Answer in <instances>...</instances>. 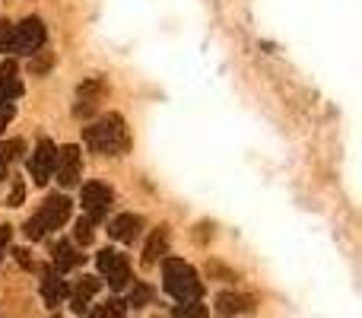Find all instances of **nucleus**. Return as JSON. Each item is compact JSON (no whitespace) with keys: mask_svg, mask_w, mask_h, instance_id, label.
Returning a JSON list of instances; mask_svg holds the SVG:
<instances>
[{"mask_svg":"<svg viewBox=\"0 0 362 318\" xmlns=\"http://www.w3.org/2000/svg\"><path fill=\"white\" fill-rule=\"evenodd\" d=\"M83 140L89 144V150L102 153V157H124L131 150V134L124 127V118L121 115H105L95 125L83 127Z\"/></svg>","mask_w":362,"mask_h":318,"instance_id":"1","label":"nucleus"},{"mask_svg":"<svg viewBox=\"0 0 362 318\" xmlns=\"http://www.w3.org/2000/svg\"><path fill=\"white\" fill-rule=\"evenodd\" d=\"M163 280H165V293L178 302H194L204 296V283H200L197 271L187 261H181V258H165Z\"/></svg>","mask_w":362,"mask_h":318,"instance_id":"2","label":"nucleus"},{"mask_svg":"<svg viewBox=\"0 0 362 318\" xmlns=\"http://www.w3.org/2000/svg\"><path fill=\"white\" fill-rule=\"evenodd\" d=\"M45 45V25L38 16L23 19L19 25H10V29H0V48L10 51V55H35Z\"/></svg>","mask_w":362,"mask_h":318,"instance_id":"3","label":"nucleus"},{"mask_svg":"<svg viewBox=\"0 0 362 318\" xmlns=\"http://www.w3.org/2000/svg\"><path fill=\"white\" fill-rule=\"evenodd\" d=\"M67 217H70V200L64 198V194H51V198L42 204V210H38L32 220H25L23 232L29 239H42L48 229H61V226L67 223Z\"/></svg>","mask_w":362,"mask_h":318,"instance_id":"4","label":"nucleus"},{"mask_svg":"<svg viewBox=\"0 0 362 318\" xmlns=\"http://www.w3.org/2000/svg\"><path fill=\"white\" fill-rule=\"evenodd\" d=\"M95 264H99V274L105 277L112 290H124L127 287V280H131V264H127V258L121 255V251L102 249L99 258H95Z\"/></svg>","mask_w":362,"mask_h":318,"instance_id":"5","label":"nucleus"},{"mask_svg":"<svg viewBox=\"0 0 362 318\" xmlns=\"http://www.w3.org/2000/svg\"><path fill=\"white\" fill-rule=\"evenodd\" d=\"M112 188L102 185V181H89L83 185V210H86L89 223H102L108 217V207H112Z\"/></svg>","mask_w":362,"mask_h":318,"instance_id":"6","label":"nucleus"},{"mask_svg":"<svg viewBox=\"0 0 362 318\" xmlns=\"http://www.w3.org/2000/svg\"><path fill=\"white\" fill-rule=\"evenodd\" d=\"M54 144L51 140H38V147L32 150L29 157V172H32V181L35 185H48L51 172H54Z\"/></svg>","mask_w":362,"mask_h":318,"instance_id":"7","label":"nucleus"},{"mask_svg":"<svg viewBox=\"0 0 362 318\" xmlns=\"http://www.w3.org/2000/svg\"><path fill=\"white\" fill-rule=\"evenodd\" d=\"M51 175H57V181L64 188L76 185V178H80V150L76 147H61L54 153V172Z\"/></svg>","mask_w":362,"mask_h":318,"instance_id":"8","label":"nucleus"},{"mask_svg":"<svg viewBox=\"0 0 362 318\" xmlns=\"http://www.w3.org/2000/svg\"><path fill=\"white\" fill-rule=\"evenodd\" d=\"M105 96V83L99 80V76H89V80H83L80 93H76V108L74 112L80 115V118H86V115L95 112V106H99V99Z\"/></svg>","mask_w":362,"mask_h":318,"instance_id":"9","label":"nucleus"},{"mask_svg":"<svg viewBox=\"0 0 362 318\" xmlns=\"http://www.w3.org/2000/svg\"><path fill=\"white\" fill-rule=\"evenodd\" d=\"M140 229H144V217H137V213H121V217H115L108 223V236L124 245H131L140 236Z\"/></svg>","mask_w":362,"mask_h":318,"instance_id":"10","label":"nucleus"},{"mask_svg":"<svg viewBox=\"0 0 362 318\" xmlns=\"http://www.w3.org/2000/svg\"><path fill=\"white\" fill-rule=\"evenodd\" d=\"M23 96V83L16 76V64L4 61L0 64V102H13Z\"/></svg>","mask_w":362,"mask_h":318,"instance_id":"11","label":"nucleus"},{"mask_svg":"<svg viewBox=\"0 0 362 318\" xmlns=\"http://www.w3.org/2000/svg\"><path fill=\"white\" fill-rule=\"evenodd\" d=\"M99 287H102L99 277H83V280L74 287V293H70V306H74V312H86L89 300L99 293Z\"/></svg>","mask_w":362,"mask_h":318,"instance_id":"12","label":"nucleus"},{"mask_svg":"<svg viewBox=\"0 0 362 318\" xmlns=\"http://www.w3.org/2000/svg\"><path fill=\"white\" fill-rule=\"evenodd\" d=\"M64 296H67V283L57 277L54 268H48V271H45V277H42V300L54 309V306H61Z\"/></svg>","mask_w":362,"mask_h":318,"instance_id":"13","label":"nucleus"},{"mask_svg":"<svg viewBox=\"0 0 362 318\" xmlns=\"http://www.w3.org/2000/svg\"><path fill=\"white\" fill-rule=\"evenodd\" d=\"M165 251H169V229L159 226V229H153L150 242H146V249H144V264L146 268H153L159 258H165Z\"/></svg>","mask_w":362,"mask_h":318,"instance_id":"14","label":"nucleus"},{"mask_svg":"<svg viewBox=\"0 0 362 318\" xmlns=\"http://www.w3.org/2000/svg\"><path fill=\"white\" fill-rule=\"evenodd\" d=\"M80 261H83V255L74 249V245H70V242H57L54 258H51V268H54L57 274H64V271L80 268Z\"/></svg>","mask_w":362,"mask_h":318,"instance_id":"15","label":"nucleus"},{"mask_svg":"<svg viewBox=\"0 0 362 318\" xmlns=\"http://www.w3.org/2000/svg\"><path fill=\"white\" fill-rule=\"evenodd\" d=\"M216 309L226 315H235V312H251L255 309V300L245 293H219L216 296Z\"/></svg>","mask_w":362,"mask_h":318,"instance_id":"16","label":"nucleus"},{"mask_svg":"<svg viewBox=\"0 0 362 318\" xmlns=\"http://www.w3.org/2000/svg\"><path fill=\"white\" fill-rule=\"evenodd\" d=\"M23 150V140H10V144H0V181L6 178V169L13 166V159Z\"/></svg>","mask_w":362,"mask_h":318,"instance_id":"17","label":"nucleus"},{"mask_svg":"<svg viewBox=\"0 0 362 318\" xmlns=\"http://www.w3.org/2000/svg\"><path fill=\"white\" fill-rule=\"evenodd\" d=\"M124 309L127 306L121 300H108V302H102V306H95L93 312H86V318H121Z\"/></svg>","mask_w":362,"mask_h":318,"instance_id":"18","label":"nucleus"},{"mask_svg":"<svg viewBox=\"0 0 362 318\" xmlns=\"http://www.w3.org/2000/svg\"><path fill=\"white\" fill-rule=\"evenodd\" d=\"M150 302H153V287L150 283H134L131 296H127V306L144 309V306H150Z\"/></svg>","mask_w":362,"mask_h":318,"instance_id":"19","label":"nucleus"},{"mask_svg":"<svg viewBox=\"0 0 362 318\" xmlns=\"http://www.w3.org/2000/svg\"><path fill=\"white\" fill-rule=\"evenodd\" d=\"M175 318H206V306H200V300L181 302V306L175 309Z\"/></svg>","mask_w":362,"mask_h":318,"instance_id":"20","label":"nucleus"},{"mask_svg":"<svg viewBox=\"0 0 362 318\" xmlns=\"http://www.w3.org/2000/svg\"><path fill=\"white\" fill-rule=\"evenodd\" d=\"M74 236H76V242L89 245V242H93V223H89V220H76Z\"/></svg>","mask_w":362,"mask_h":318,"instance_id":"21","label":"nucleus"},{"mask_svg":"<svg viewBox=\"0 0 362 318\" xmlns=\"http://www.w3.org/2000/svg\"><path fill=\"white\" fill-rule=\"evenodd\" d=\"M13 112H16V108H13V102H0V131H4V127L13 121Z\"/></svg>","mask_w":362,"mask_h":318,"instance_id":"22","label":"nucleus"},{"mask_svg":"<svg viewBox=\"0 0 362 318\" xmlns=\"http://www.w3.org/2000/svg\"><path fill=\"white\" fill-rule=\"evenodd\" d=\"M23 194H25L23 181H13V191H10V207H19V204H23Z\"/></svg>","mask_w":362,"mask_h":318,"instance_id":"23","label":"nucleus"},{"mask_svg":"<svg viewBox=\"0 0 362 318\" xmlns=\"http://www.w3.org/2000/svg\"><path fill=\"white\" fill-rule=\"evenodd\" d=\"M6 245H10V226H0V258H4Z\"/></svg>","mask_w":362,"mask_h":318,"instance_id":"24","label":"nucleus"},{"mask_svg":"<svg viewBox=\"0 0 362 318\" xmlns=\"http://www.w3.org/2000/svg\"><path fill=\"white\" fill-rule=\"evenodd\" d=\"M13 255H16V261H19V264H23V268H32V261H29V251L16 249V251H13Z\"/></svg>","mask_w":362,"mask_h":318,"instance_id":"25","label":"nucleus"},{"mask_svg":"<svg viewBox=\"0 0 362 318\" xmlns=\"http://www.w3.org/2000/svg\"><path fill=\"white\" fill-rule=\"evenodd\" d=\"M54 318H61V315H54Z\"/></svg>","mask_w":362,"mask_h":318,"instance_id":"26","label":"nucleus"}]
</instances>
